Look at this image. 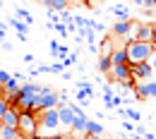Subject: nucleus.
<instances>
[{"instance_id": "nucleus-11", "label": "nucleus", "mask_w": 156, "mask_h": 139, "mask_svg": "<svg viewBox=\"0 0 156 139\" xmlns=\"http://www.w3.org/2000/svg\"><path fill=\"white\" fill-rule=\"evenodd\" d=\"M17 120H20V110L17 108H7L0 115V127H17Z\"/></svg>"}, {"instance_id": "nucleus-26", "label": "nucleus", "mask_w": 156, "mask_h": 139, "mask_svg": "<svg viewBox=\"0 0 156 139\" xmlns=\"http://www.w3.org/2000/svg\"><path fill=\"white\" fill-rule=\"evenodd\" d=\"M60 22H62V24L72 22V12H70V10H62V12H60Z\"/></svg>"}, {"instance_id": "nucleus-21", "label": "nucleus", "mask_w": 156, "mask_h": 139, "mask_svg": "<svg viewBox=\"0 0 156 139\" xmlns=\"http://www.w3.org/2000/svg\"><path fill=\"white\" fill-rule=\"evenodd\" d=\"M17 134H20L17 127H0V137L2 139H15Z\"/></svg>"}, {"instance_id": "nucleus-35", "label": "nucleus", "mask_w": 156, "mask_h": 139, "mask_svg": "<svg viewBox=\"0 0 156 139\" xmlns=\"http://www.w3.org/2000/svg\"><path fill=\"white\" fill-rule=\"evenodd\" d=\"M142 134H144V139H156V134H151V132H147V130H144Z\"/></svg>"}, {"instance_id": "nucleus-7", "label": "nucleus", "mask_w": 156, "mask_h": 139, "mask_svg": "<svg viewBox=\"0 0 156 139\" xmlns=\"http://www.w3.org/2000/svg\"><path fill=\"white\" fill-rule=\"evenodd\" d=\"M41 110H46V108H58V91L55 89H48V86H43L41 89Z\"/></svg>"}, {"instance_id": "nucleus-18", "label": "nucleus", "mask_w": 156, "mask_h": 139, "mask_svg": "<svg viewBox=\"0 0 156 139\" xmlns=\"http://www.w3.org/2000/svg\"><path fill=\"white\" fill-rule=\"evenodd\" d=\"M87 134H103V125L96 120H89L87 122Z\"/></svg>"}, {"instance_id": "nucleus-13", "label": "nucleus", "mask_w": 156, "mask_h": 139, "mask_svg": "<svg viewBox=\"0 0 156 139\" xmlns=\"http://www.w3.org/2000/svg\"><path fill=\"white\" fill-rule=\"evenodd\" d=\"M108 58H111V65H127V53H125V46L113 48V53H111Z\"/></svg>"}, {"instance_id": "nucleus-17", "label": "nucleus", "mask_w": 156, "mask_h": 139, "mask_svg": "<svg viewBox=\"0 0 156 139\" xmlns=\"http://www.w3.org/2000/svg\"><path fill=\"white\" fill-rule=\"evenodd\" d=\"M122 120H132V122H139V120H142V113H139V110H135V108L130 106V108H125V113H122Z\"/></svg>"}, {"instance_id": "nucleus-24", "label": "nucleus", "mask_w": 156, "mask_h": 139, "mask_svg": "<svg viewBox=\"0 0 156 139\" xmlns=\"http://www.w3.org/2000/svg\"><path fill=\"white\" fill-rule=\"evenodd\" d=\"M51 72H53V75H62V72H65V65H62V62H58V60H55V62L51 65Z\"/></svg>"}, {"instance_id": "nucleus-32", "label": "nucleus", "mask_w": 156, "mask_h": 139, "mask_svg": "<svg viewBox=\"0 0 156 139\" xmlns=\"http://www.w3.org/2000/svg\"><path fill=\"white\" fill-rule=\"evenodd\" d=\"M149 65H151V70H156V50H154V55L149 58Z\"/></svg>"}, {"instance_id": "nucleus-34", "label": "nucleus", "mask_w": 156, "mask_h": 139, "mask_svg": "<svg viewBox=\"0 0 156 139\" xmlns=\"http://www.w3.org/2000/svg\"><path fill=\"white\" fill-rule=\"evenodd\" d=\"M24 62H29V65H31V62H34V55H31V53H27V55H24Z\"/></svg>"}, {"instance_id": "nucleus-14", "label": "nucleus", "mask_w": 156, "mask_h": 139, "mask_svg": "<svg viewBox=\"0 0 156 139\" xmlns=\"http://www.w3.org/2000/svg\"><path fill=\"white\" fill-rule=\"evenodd\" d=\"M113 41H115V36H106V39L101 41V48H98V58H108L111 53H113Z\"/></svg>"}, {"instance_id": "nucleus-28", "label": "nucleus", "mask_w": 156, "mask_h": 139, "mask_svg": "<svg viewBox=\"0 0 156 139\" xmlns=\"http://www.w3.org/2000/svg\"><path fill=\"white\" fill-rule=\"evenodd\" d=\"M10 77H12V75H10L7 70H0V86H2V84H5L7 79H10Z\"/></svg>"}, {"instance_id": "nucleus-25", "label": "nucleus", "mask_w": 156, "mask_h": 139, "mask_svg": "<svg viewBox=\"0 0 156 139\" xmlns=\"http://www.w3.org/2000/svg\"><path fill=\"white\" fill-rule=\"evenodd\" d=\"M67 53H70V48H67V46H60V48H58V55H55V58L62 62V60L67 58Z\"/></svg>"}, {"instance_id": "nucleus-8", "label": "nucleus", "mask_w": 156, "mask_h": 139, "mask_svg": "<svg viewBox=\"0 0 156 139\" xmlns=\"http://www.w3.org/2000/svg\"><path fill=\"white\" fill-rule=\"evenodd\" d=\"M130 70H132V79H139V82H147V79H151V75H154V70H151V65H149V62L130 65Z\"/></svg>"}, {"instance_id": "nucleus-2", "label": "nucleus", "mask_w": 156, "mask_h": 139, "mask_svg": "<svg viewBox=\"0 0 156 139\" xmlns=\"http://www.w3.org/2000/svg\"><path fill=\"white\" fill-rule=\"evenodd\" d=\"M17 132L22 137H31L39 134V115L31 110H20V120H17Z\"/></svg>"}, {"instance_id": "nucleus-37", "label": "nucleus", "mask_w": 156, "mask_h": 139, "mask_svg": "<svg viewBox=\"0 0 156 139\" xmlns=\"http://www.w3.org/2000/svg\"><path fill=\"white\" fill-rule=\"evenodd\" d=\"M84 139H101V134H84Z\"/></svg>"}, {"instance_id": "nucleus-22", "label": "nucleus", "mask_w": 156, "mask_h": 139, "mask_svg": "<svg viewBox=\"0 0 156 139\" xmlns=\"http://www.w3.org/2000/svg\"><path fill=\"white\" fill-rule=\"evenodd\" d=\"M108 70H111V58H98V72L108 75Z\"/></svg>"}, {"instance_id": "nucleus-12", "label": "nucleus", "mask_w": 156, "mask_h": 139, "mask_svg": "<svg viewBox=\"0 0 156 139\" xmlns=\"http://www.w3.org/2000/svg\"><path fill=\"white\" fill-rule=\"evenodd\" d=\"M151 39H154V22L149 24V22H142L139 24V31H137L135 41H144V43H151Z\"/></svg>"}, {"instance_id": "nucleus-23", "label": "nucleus", "mask_w": 156, "mask_h": 139, "mask_svg": "<svg viewBox=\"0 0 156 139\" xmlns=\"http://www.w3.org/2000/svg\"><path fill=\"white\" fill-rule=\"evenodd\" d=\"M62 65H65V67H72V65H77V50H75V53H67V58L62 60Z\"/></svg>"}, {"instance_id": "nucleus-38", "label": "nucleus", "mask_w": 156, "mask_h": 139, "mask_svg": "<svg viewBox=\"0 0 156 139\" xmlns=\"http://www.w3.org/2000/svg\"><path fill=\"white\" fill-rule=\"evenodd\" d=\"M27 139H46L43 134H31V137H27Z\"/></svg>"}, {"instance_id": "nucleus-5", "label": "nucleus", "mask_w": 156, "mask_h": 139, "mask_svg": "<svg viewBox=\"0 0 156 139\" xmlns=\"http://www.w3.org/2000/svg\"><path fill=\"white\" fill-rule=\"evenodd\" d=\"M70 106H72V110H75V120H72L70 130H72V132H79V134H87V122H89V115H87L79 106H75V103H70Z\"/></svg>"}, {"instance_id": "nucleus-29", "label": "nucleus", "mask_w": 156, "mask_h": 139, "mask_svg": "<svg viewBox=\"0 0 156 139\" xmlns=\"http://www.w3.org/2000/svg\"><path fill=\"white\" fill-rule=\"evenodd\" d=\"M7 108H10V103H7V99H2V96H0V115H2V113H5Z\"/></svg>"}, {"instance_id": "nucleus-36", "label": "nucleus", "mask_w": 156, "mask_h": 139, "mask_svg": "<svg viewBox=\"0 0 156 139\" xmlns=\"http://www.w3.org/2000/svg\"><path fill=\"white\" fill-rule=\"evenodd\" d=\"M151 46H154V50H156V22H154V39H151Z\"/></svg>"}, {"instance_id": "nucleus-4", "label": "nucleus", "mask_w": 156, "mask_h": 139, "mask_svg": "<svg viewBox=\"0 0 156 139\" xmlns=\"http://www.w3.org/2000/svg\"><path fill=\"white\" fill-rule=\"evenodd\" d=\"M108 79L118 82V84H130V82H132V70H130V65H111Z\"/></svg>"}, {"instance_id": "nucleus-10", "label": "nucleus", "mask_w": 156, "mask_h": 139, "mask_svg": "<svg viewBox=\"0 0 156 139\" xmlns=\"http://www.w3.org/2000/svg\"><path fill=\"white\" fill-rule=\"evenodd\" d=\"M58 118H60V125H65V127L72 125V120H75V110H72L70 103H60V106H58Z\"/></svg>"}, {"instance_id": "nucleus-3", "label": "nucleus", "mask_w": 156, "mask_h": 139, "mask_svg": "<svg viewBox=\"0 0 156 139\" xmlns=\"http://www.w3.org/2000/svg\"><path fill=\"white\" fill-rule=\"evenodd\" d=\"M39 115V134L41 132H55L60 125V118H58V108H46L36 113Z\"/></svg>"}, {"instance_id": "nucleus-19", "label": "nucleus", "mask_w": 156, "mask_h": 139, "mask_svg": "<svg viewBox=\"0 0 156 139\" xmlns=\"http://www.w3.org/2000/svg\"><path fill=\"white\" fill-rule=\"evenodd\" d=\"M111 12H113L115 17H120V19H130V12H127V7H125V5H113V7H111Z\"/></svg>"}, {"instance_id": "nucleus-1", "label": "nucleus", "mask_w": 156, "mask_h": 139, "mask_svg": "<svg viewBox=\"0 0 156 139\" xmlns=\"http://www.w3.org/2000/svg\"><path fill=\"white\" fill-rule=\"evenodd\" d=\"M125 53H127V65L149 62V58L154 55V46L144 43V41H127L125 43Z\"/></svg>"}, {"instance_id": "nucleus-9", "label": "nucleus", "mask_w": 156, "mask_h": 139, "mask_svg": "<svg viewBox=\"0 0 156 139\" xmlns=\"http://www.w3.org/2000/svg\"><path fill=\"white\" fill-rule=\"evenodd\" d=\"M17 91H20V79H15V77H10V79L0 86V96L7 99V101L12 99V96H17Z\"/></svg>"}, {"instance_id": "nucleus-27", "label": "nucleus", "mask_w": 156, "mask_h": 139, "mask_svg": "<svg viewBox=\"0 0 156 139\" xmlns=\"http://www.w3.org/2000/svg\"><path fill=\"white\" fill-rule=\"evenodd\" d=\"M122 127H125V132H130V134H132V132H135V127H137V122H132V120H125V122H122Z\"/></svg>"}, {"instance_id": "nucleus-15", "label": "nucleus", "mask_w": 156, "mask_h": 139, "mask_svg": "<svg viewBox=\"0 0 156 139\" xmlns=\"http://www.w3.org/2000/svg\"><path fill=\"white\" fill-rule=\"evenodd\" d=\"M41 5L46 7V10H55V12H62V10H67V0H41Z\"/></svg>"}, {"instance_id": "nucleus-30", "label": "nucleus", "mask_w": 156, "mask_h": 139, "mask_svg": "<svg viewBox=\"0 0 156 139\" xmlns=\"http://www.w3.org/2000/svg\"><path fill=\"white\" fill-rule=\"evenodd\" d=\"M58 48H60V43H58V41H51V53H53V58L58 55Z\"/></svg>"}, {"instance_id": "nucleus-6", "label": "nucleus", "mask_w": 156, "mask_h": 139, "mask_svg": "<svg viewBox=\"0 0 156 139\" xmlns=\"http://www.w3.org/2000/svg\"><path fill=\"white\" fill-rule=\"evenodd\" d=\"M130 24H132V19H118L115 24H113V29H111V36H115L118 41H130Z\"/></svg>"}, {"instance_id": "nucleus-40", "label": "nucleus", "mask_w": 156, "mask_h": 139, "mask_svg": "<svg viewBox=\"0 0 156 139\" xmlns=\"http://www.w3.org/2000/svg\"><path fill=\"white\" fill-rule=\"evenodd\" d=\"M132 2H135V5H142V0H132Z\"/></svg>"}, {"instance_id": "nucleus-39", "label": "nucleus", "mask_w": 156, "mask_h": 139, "mask_svg": "<svg viewBox=\"0 0 156 139\" xmlns=\"http://www.w3.org/2000/svg\"><path fill=\"white\" fill-rule=\"evenodd\" d=\"M84 2H87V5H89V7H94V0H84Z\"/></svg>"}, {"instance_id": "nucleus-20", "label": "nucleus", "mask_w": 156, "mask_h": 139, "mask_svg": "<svg viewBox=\"0 0 156 139\" xmlns=\"http://www.w3.org/2000/svg\"><path fill=\"white\" fill-rule=\"evenodd\" d=\"M10 26H12L17 34H27V31H29V26H27L22 19H10Z\"/></svg>"}, {"instance_id": "nucleus-31", "label": "nucleus", "mask_w": 156, "mask_h": 139, "mask_svg": "<svg viewBox=\"0 0 156 139\" xmlns=\"http://www.w3.org/2000/svg\"><path fill=\"white\" fill-rule=\"evenodd\" d=\"M41 72H39V65H36V67H31V70H29V77H39Z\"/></svg>"}, {"instance_id": "nucleus-16", "label": "nucleus", "mask_w": 156, "mask_h": 139, "mask_svg": "<svg viewBox=\"0 0 156 139\" xmlns=\"http://www.w3.org/2000/svg\"><path fill=\"white\" fill-rule=\"evenodd\" d=\"M15 15H17L27 26H31V24H34V17H31V15H29V10H24V7H15Z\"/></svg>"}, {"instance_id": "nucleus-33", "label": "nucleus", "mask_w": 156, "mask_h": 139, "mask_svg": "<svg viewBox=\"0 0 156 139\" xmlns=\"http://www.w3.org/2000/svg\"><path fill=\"white\" fill-rule=\"evenodd\" d=\"M39 72H51V65H39Z\"/></svg>"}]
</instances>
